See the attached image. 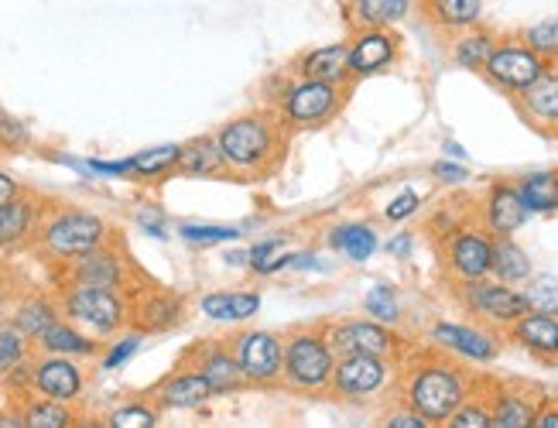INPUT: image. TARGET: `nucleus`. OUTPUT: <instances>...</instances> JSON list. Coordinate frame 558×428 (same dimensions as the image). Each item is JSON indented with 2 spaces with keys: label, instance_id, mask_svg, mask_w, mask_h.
I'll list each match as a JSON object with an SVG mask.
<instances>
[{
  "label": "nucleus",
  "instance_id": "f257e3e1",
  "mask_svg": "<svg viewBox=\"0 0 558 428\" xmlns=\"http://www.w3.org/2000/svg\"><path fill=\"white\" fill-rule=\"evenodd\" d=\"M398 391L408 408H415L428 425H446L459 404L476 391V380L456 356L432 346L408 356L398 374Z\"/></svg>",
  "mask_w": 558,
  "mask_h": 428
},
{
  "label": "nucleus",
  "instance_id": "f03ea898",
  "mask_svg": "<svg viewBox=\"0 0 558 428\" xmlns=\"http://www.w3.org/2000/svg\"><path fill=\"white\" fill-rule=\"evenodd\" d=\"M220 151L227 158L230 175H240L244 182L275 175L288 151V127L271 110H251L227 121L216 131Z\"/></svg>",
  "mask_w": 558,
  "mask_h": 428
},
{
  "label": "nucleus",
  "instance_id": "7ed1b4c3",
  "mask_svg": "<svg viewBox=\"0 0 558 428\" xmlns=\"http://www.w3.org/2000/svg\"><path fill=\"white\" fill-rule=\"evenodd\" d=\"M113 227L100 217L80 206H45V217L38 223V233L32 241V250L48 257L52 265L69 257H80L93 247L113 241Z\"/></svg>",
  "mask_w": 558,
  "mask_h": 428
},
{
  "label": "nucleus",
  "instance_id": "20e7f679",
  "mask_svg": "<svg viewBox=\"0 0 558 428\" xmlns=\"http://www.w3.org/2000/svg\"><path fill=\"white\" fill-rule=\"evenodd\" d=\"M336 360H339V353L332 350V343L326 337V326L291 329L284 337L281 384L295 394H305V398L329 394Z\"/></svg>",
  "mask_w": 558,
  "mask_h": 428
},
{
  "label": "nucleus",
  "instance_id": "39448f33",
  "mask_svg": "<svg viewBox=\"0 0 558 428\" xmlns=\"http://www.w3.org/2000/svg\"><path fill=\"white\" fill-rule=\"evenodd\" d=\"M62 316L76 322L96 340H113L117 332L131 329V295L96 284H56Z\"/></svg>",
  "mask_w": 558,
  "mask_h": 428
},
{
  "label": "nucleus",
  "instance_id": "423d86ee",
  "mask_svg": "<svg viewBox=\"0 0 558 428\" xmlns=\"http://www.w3.org/2000/svg\"><path fill=\"white\" fill-rule=\"evenodd\" d=\"M141 271L131 265L124 244L107 241L80 257H69L56 265V284H96V289H113V292H134Z\"/></svg>",
  "mask_w": 558,
  "mask_h": 428
},
{
  "label": "nucleus",
  "instance_id": "0eeeda50",
  "mask_svg": "<svg viewBox=\"0 0 558 428\" xmlns=\"http://www.w3.org/2000/svg\"><path fill=\"white\" fill-rule=\"evenodd\" d=\"M347 89L350 86H336V83H326V80L299 76V80H291L281 89V97H278V117L284 121L288 131L326 127L329 121H336L339 110H343Z\"/></svg>",
  "mask_w": 558,
  "mask_h": 428
},
{
  "label": "nucleus",
  "instance_id": "6e6552de",
  "mask_svg": "<svg viewBox=\"0 0 558 428\" xmlns=\"http://www.w3.org/2000/svg\"><path fill=\"white\" fill-rule=\"evenodd\" d=\"M452 295L463 305L466 316H473L483 326H494L500 332H507L527 313L524 292L518 284L497 281L494 274L476 278V281H452Z\"/></svg>",
  "mask_w": 558,
  "mask_h": 428
},
{
  "label": "nucleus",
  "instance_id": "1a4fd4ad",
  "mask_svg": "<svg viewBox=\"0 0 558 428\" xmlns=\"http://www.w3.org/2000/svg\"><path fill=\"white\" fill-rule=\"evenodd\" d=\"M398 360L391 356H374V353H347L336 360L329 394L347 401V404H363L387 394L398 380Z\"/></svg>",
  "mask_w": 558,
  "mask_h": 428
},
{
  "label": "nucleus",
  "instance_id": "9d476101",
  "mask_svg": "<svg viewBox=\"0 0 558 428\" xmlns=\"http://www.w3.org/2000/svg\"><path fill=\"white\" fill-rule=\"evenodd\" d=\"M240 370L247 377V388H278L284 367V337L271 329H236L227 337Z\"/></svg>",
  "mask_w": 558,
  "mask_h": 428
},
{
  "label": "nucleus",
  "instance_id": "9b49d317",
  "mask_svg": "<svg viewBox=\"0 0 558 428\" xmlns=\"http://www.w3.org/2000/svg\"><path fill=\"white\" fill-rule=\"evenodd\" d=\"M507 332L494 329V326H483V322H452V319H439L428 329V343L435 350H442L456 360H466V364H494L500 350H504Z\"/></svg>",
  "mask_w": 558,
  "mask_h": 428
},
{
  "label": "nucleus",
  "instance_id": "f8f14e48",
  "mask_svg": "<svg viewBox=\"0 0 558 428\" xmlns=\"http://www.w3.org/2000/svg\"><path fill=\"white\" fill-rule=\"evenodd\" d=\"M442 268L452 281H476L494 271V233L476 223H463L439 244Z\"/></svg>",
  "mask_w": 558,
  "mask_h": 428
},
{
  "label": "nucleus",
  "instance_id": "ddd939ff",
  "mask_svg": "<svg viewBox=\"0 0 558 428\" xmlns=\"http://www.w3.org/2000/svg\"><path fill=\"white\" fill-rule=\"evenodd\" d=\"M326 337L332 343V350L339 356L347 353H374V356H391V360H401L408 353V340L395 326L377 322V319H336L326 322Z\"/></svg>",
  "mask_w": 558,
  "mask_h": 428
},
{
  "label": "nucleus",
  "instance_id": "4468645a",
  "mask_svg": "<svg viewBox=\"0 0 558 428\" xmlns=\"http://www.w3.org/2000/svg\"><path fill=\"white\" fill-rule=\"evenodd\" d=\"M548 69V62L531 49V45L518 38H500L494 56L483 65V80H487L494 89L507 93V97H518L524 86L535 83L542 73Z\"/></svg>",
  "mask_w": 558,
  "mask_h": 428
},
{
  "label": "nucleus",
  "instance_id": "2eb2a0df",
  "mask_svg": "<svg viewBox=\"0 0 558 428\" xmlns=\"http://www.w3.org/2000/svg\"><path fill=\"white\" fill-rule=\"evenodd\" d=\"M179 364L199 370L209 380L216 398H227V394H236V391L247 388V377H244V370H240L227 340H196L182 353Z\"/></svg>",
  "mask_w": 558,
  "mask_h": 428
},
{
  "label": "nucleus",
  "instance_id": "dca6fc26",
  "mask_svg": "<svg viewBox=\"0 0 558 428\" xmlns=\"http://www.w3.org/2000/svg\"><path fill=\"white\" fill-rule=\"evenodd\" d=\"M185 322V298L158 289V284H137L131 292V329L144 337H161Z\"/></svg>",
  "mask_w": 558,
  "mask_h": 428
},
{
  "label": "nucleus",
  "instance_id": "f3484780",
  "mask_svg": "<svg viewBox=\"0 0 558 428\" xmlns=\"http://www.w3.org/2000/svg\"><path fill=\"white\" fill-rule=\"evenodd\" d=\"M32 391L65 401V404H76L86 391V370L76 364V356L35 350L32 353Z\"/></svg>",
  "mask_w": 558,
  "mask_h": 428
},
{
  "label": "nucleus",
  "instance_id": "a211bd4d",
  "mask_svg": "<svg viewBox=\"0 0 558 428\" xmlns=\"http://www.w3.org/2000/svg\"><path fill=\"white\" fill-rule=\"evenodd\" d=\"M527 206L518 193V182L507 179H494L487 188H483V199L476 209V220L487 227L494 236H514L524 223H527Z\"/></svg>",
  "mask_w": 558,
  "mask_h": 428
},
{
  "label": "nucleus",
  "instance_id": "6ab92c4d",
  "mask_svg": "<svg viewBox=\"0 0 558 428\" xmlns=\"http://www.w3.org/2000/svg\"><path fill=\"white\" fill-rule=\"evenodd\" d=\"M401 56V38L391 32V25L356 28L350 38V69L353 80H371L384 69H391Z\"/></svg>",
  "mask_w": 558,
  "mask_h": 428
},
{
  "label": "nucleus",
  "instance_id": "aec40b11",
  "mask_svg": "<svg viewBox=\"0 0 558 428\" xmlns=\"http://www.w3.org/2000/svg\"><path fill=\"white\" fill-rule=\"evenodd\" d=\"M148 398L158 404L161 412H196V408H203V404H209V398H216V394L199 370L179 364L172 374H165L158 380Z\"/></svg>",
  "mask_w": 558,
  "mask_h": 428
},
{
  "label": "nucleus",
  "instance_id": "412c9836",
  "mask_svg": "<svg viewBox=\"0 0 558 428\" xmlns=\"http://www.w3.org/2000/svg\"><path fill=\"white\" fill-rule=\"evenodd\" d=\"M514 103L538 134L558 137V62H548L545 73L531 86H524L514 97Z\"/></svg>",
  "mask_w": 558,
  "mask_h": 428
},
{
  "label": "nucleus",
  "instance_id": "4be33fe9",
  "mask_svg": "<svg viewBox=\"0 0 558 428\" xmlns=\"http://www.w3.org/2000/svg\"><path fill=\"white\" fill-rule=\"evenodd\" d=\"M45 217V206L35 193H21L0 206V250H24L32 247L38 223Z\"/></svg>",
  "mask_w": 558,
  "mask_h": 428
},
{
  "label": "nucleus",
  "instance_id": "5701e85b",
  "mask_svg": "<svg viewBox=\"0 0 558 428\" xmlns=\"http://www.w3.org/2000/svg\"><path fill=\"white\" fill-rule=\"evenodd\" d=\"M490 394V415L494 428H535V415L542 408L545 394L521 384H494Z\"/></svg>",
  "mask_w": 558,
  "mask_h": 428
},
{
  "label": "nucleus",
  "instance_id": "b1692460",
  "mask_svg": "<svg viewBox=\"0 0 558 428\" xmlns=\"http://www.w3.org/2000/svg\"><path fill=\"white\" fill-rule=\"evenodd\" d=\"M507 340L542 364H558V316L524 313L511 329H507Z\"/></svg>",
  "mask_w": 558,
  "mask_h": 428
},
{
  "label": "nucleus",
  "instance_id": "393cba45",
  "mask_svg": "<svg viewBox=\"0 0 558 428\" xmlns=\"http://www.w3.org/2000/svg\"><path fill=\"white\" fill-rule=\"evenodd\" d=\"M295 73L308 80H326L336 86H350L353 83V69H350V41H332L319 45V49H308L299 62Z\"/></svg>",
  "mask_w": 558,
  "mask_h": 428
},
{
  "label": "nucleus",
  "instance_id": "a878e982",
  "mask_svg": "<svg viewBox=\"0 0 558 428\" xmlns=\"http://www.w3.org/2000/svg\"><path fill=\"white\" fill-rule=\"evenodd\" d=\"M175 175H185V179H233L216 134H199V137L185 140L182 151H179Z\"/></svg>",
  "mask_w": 558,
  "mask_h": 428
},
{
  "label": "nucleus",
  "instance_id": "bb28decb",
  "mask_svg": "<svg viewBox=\"0 0 558 428\" xmlns=\"http://www.w3.org/2000/svg\"><path fill=\"white\" fill-rule=\"evenodd\" d=\"M59 319H62V305H59L56 292H32V295L17 298L14 308H11V322H14L32 343L41 337V332H45L48 326L59 322Z\"/></svg>",
  "mask_w": 558,
  "mask_h": 428
},
{
  "label": "nucleus",
  "instance_id": "cd10ccee",
  "mask_svg": "<svg viewBox=\"0 0 558 428\" xmlns=\"http://www.w3.org/2000/svg\"><path fill=\"white\" fill-rule=\"evenodd\" d=\"M326 244L339 254L347 257L350 265H367V260L377 254L380 247V236L371 223H360V220H350V223H336L329 227L326 233Z\"/></svg>",
  "mask_w": 558,
  "mask_h": 428
},
{
  "label": "nucleus",
  "instance_id": "c85d7f7f",
  "mask_svg": "<svg viewBox=\"0 0 558 428\" xmlns=\"http://www.w3.org/2000/svg\"><path fill=\"white\" fill-rule=\"evenodd\" d=\"M260 292L236 289V292H209L199 298V313L213 322H251L260 313Z\"/></svg>",
  "mask_w": 558,
  "mask_h": 428
},
{
  "label": "nucleus",
  "instance_id": "c756f323",
  "mask_svg": "<svg viewBox=\"0 0 558 428\" xmlns=\"http://www.w3.org/2000/svg\"><path fill=\"white\" fill-rule=\"evenodd\" d=\"M11 408L21 415V425H28V428H65L80 421V412L72 408V404L35 394V391L11 401Z\"/></svg>",
  "mask_w": 558,
  "mask_h": 428
},
{
  "label": "nucleus",
  "instance_id": "7c9ffc66",
  "mask_svg": "<svg viewBox=\"0 0 558 428\" xmlns=\"http://www.w3.org/2000/svg\"><path fill=\"white\" fill-rule=\"evenodd\" d=\"M422 11L439 32L459 35L480 25L487 4H483V0H422Z\"/></svg>",
  "mask_w": 558,
  "mask_h": 428
},
{
  "label": "nucleus",
  "instance_id": "2f4dec72",
  "mask_svg": "<svg viewBox=\"0 0 558 428\" xmlns=\"http://www.w3.org/2000/svg\"><path fill=\"white\" fill-rule=\"evenodd\" d=\"M35 350H41V353H62V356H76V360H83V356L100 353V343H96V337H89L86 329H80L76 322H69L62 316L59 322H52L35 340Z\"/></svg>",
  "mask_w": 558,
  "mask_h": 428
},
{
  "label": "nucleus",
  "instance_id": "473e14b6",
  "mask_svg": "<svg viewBox=\"0 0 558 428\" xmlns=\"http://www.w3.org/2000/svg\"><path fill=\"white\" fill-rule=\"evenodd\" d=\"M497 35L487 32V28H470V32H459L452 35V45H449V59L459 65V69H466V73H483V65H487V59L494 56L497 49Z\"/></svg>",
  "mask_w": 558,
  "mask_h": 428
},
{
  "label": "nucleus",
  "instance_id": "72a5a7b5",
  "mask_svg": "<svg viewBox=\"0 0 558 428\" xmlns=\"http://www.w3.org/2000/svg\"><path fill=\"white\" fill-rule=\"evenodd\" d=\"M497 281L507 284H521L535 274V265H531V254L514 241V236H494V271Z\"/></svg>",
  "mask_w": 558,
  "mask_h": 428
},
{
  "label": "nucleus",
  "instance_id": "f704fd0d",
  "mask_svg": "<svg viewBox=\"0 0 558 428\" xmlns=\"http://www.w3.org/2000/svg\"><path fill=\"white\" fill-rule=\"evenodd\" d=\"M518 193L527 206V212H558V172H527L518 179Z\"/></svg>",
  "mask_w": 558,
  "mask_h": 428
},
{
  "label": "nucleus",
  "instance_id": "c9c22d12",
  "mask_svg": "<svg viewBox=\"0 0 558 428\" xmlns=\"http://www.w3.org/2000/svg\"><path fill=\"white\" fill-rule=\"evenodd\" d=\"M179 151H182V145H158V148L137 151L131 158L134 179L155 182V179H165V175H175V169H179Z\"/></svg>",
  "mask_w": 558,
  "mask_h": 428
},
{
  "label": "nucleus",
  "instance_id": "e433bc0d",
  "mask_svg": "<svg viewBox=\"0 0 558 428\" xmlns=\"http://www.w3.org/2000/svg\"><path fill=\"white\" fill-rule=\"evenodd\" d=\"M291 257L295 250H288V241L284 236H268V241H260L251 247V271L254 274H278L284 268H291Z\"/></svg>",
  "mask_w": 558,
  "mask_h": 428
},
{
  "label": "nucleus",
  "instance_id": "4c0bfd02",
  "mask_svg": "<svg viewBox=\"0 0 558 428\" xmlns=\"http://www.w3.org/2000/svg\"><path fill=\"white\" fill-rule=\"evenodd\" d=\"M161 415L165 412L151 398H131V401L120 404V408L110 412L107 425H113V428H151V425L161 421Z\"/></svg>",
  "mask_w": 558,
  "mask_h": 428
},
{
  "label": "nucleus",
  "instance_id": "58836bf2",
  "mask_svg": "<svg viewBox=\"0 0 558 428\" xmlns=\"http://www.w3.org/2000/svg\"><path fill=\"white\" fill-rule=\"evenodd\" d=\"M524 302H527V313H548V316H558V274H531L524 284Z\"/></svg>",
  "mask_w": 558,
  "mask_h": 428
},
{
  "label": "nucleus",
  "instance_id": "ea45409f",
  "mask_svg": "<svg viewBox=\"0 0 558 428\" xmlns=\"http://www.w3.org/2000/svg\"><path fill=\"white\" fill-rule=\"evenodd\" d=\"M363 313L377 322L398 326L401 322V298L387 281H377V284H371V292L363 295Z\"/></svg>",
  "mask_w": 558,
  "mask_h": 428
},
{
  "label": "nucleus",
  "instance_id": "a19ab883",
  "mask_svg": "<svg viewBox=\"0 0 558 428\" xmlns=\"http://www.w3.org/2000/svg\"><path fill=\"white\" fill-rule=\"evenodd\" d=\"M32 353H35V343L24 337L11 319L0 322V377H4L8 370H14L21 360H28Z\"/></svg>",
  "mask_w": 558,
  "mask_h": 428
},
{
  "label": "nucleus",
  "instance_id": "79ce46f5",
  "mask_svg": "<svg viewBox=\"0 0 558 428\" xmlns=\"http://www.w3.org/2000/svg\"><path fill=\"white\" fill-rule=\"evenodd\" d=\"M449 428H494V415H490V394L487 391H476L459 404V408L452 412V418L446 421Z\"/></svg>",
  "mask_w": 558,
  "mask_h": 428
},
{
  "label": "nucleus",
  "instance_id": "37998d69",
  "mask_svg": "<svg viewBox=\"0 0 558 428\" xmlns=\"http://www.w3.org/2000/svg\"><path fill=\"white\" fill-rule=\"evenodd\" d=\"M179 236H182L185 244L213 247V244H233V241H240L244 230H240V227H220V223H182Z\"/></svg>",
  "mask_w": 558,
  "mask_h": 428
},
{
  "label": "nucleus",
  "instance_id": "c03bdc74",
  "mask_svg": "<svg viewBox=\"0 0 558 428\" xmlns=\"http://www.w3.org/2000/svg\"><path fill=\"white\" fill-rule=\"evenodd\" d=\"M521 41L531 45L545 62H558V17H545V21H535V25H527L521 32Z\"/></svg>",
  "mask_w": 558,
  "mask_h": 428
},
{
  "label": "nucleus",
  "instance_id": "a18cd8bd",
  "mask_svg": "<svg viewBox=\"0 0 558 428\" xmlns=\"http://www.w3.org/2000/svg\"><path fill=\"white\" fill-rule=\"evenodd\" d=\"M141 343H144V332H137V329L117 332L113 343L107 346V353L100 356V367H104V370H117V367H124V364L131 360V356L141 350Z\"/></svg>",
  "mask_w": 558,
  "mask_h": 428
},
{
  "label": "nucleus",
  "instance_id": "49530a36",
  "mask_svg": "<svg viewBox=\"0 0 558 428\" xmlns=\"http://www.w3.org/2000/svg\"><path fill=\"white\" fill-rule=\"evenodd\" d=\"M422 193H415L411 185H404L398 196H391L387 199V206H384V220L387 223H404V220H411L415 212H422Z\"/></svg>",
  "mask_w": 558,
  "mask_h": 428
},
{
  "label": "nucleus",
  "instance_id": "de8ad7c7",
  "mask_svg": "<svg viewBox=\"0 0 558 428\" xmlns=\"http://www.w3.org/2000/svg\"><path fill=\"white\" fill-rule=\"evenodd\" d=\"M350 14L356 28H374V25H395L387 0H350Z\"/></svg>",
  "mask_w": 558,
  "mask_h": 428
},
{
  "label": "nucleus",
  "instance_id": "09e8293b",
  "mask_svg": "<svg viewBox=\"0 0 558 428\" xmlns=\"http://www.w3.org/2000/svg\"><path fill=\"white\" fill-rule=\"evenodd\" d=\"M28 127H24L17 117H8V113H0V151H21V148H28Z\"/></svg>",
  "mask_w": 558,
  "mask_h": 428
},
{
  "label": "nucleus",
  "instance_id": "8fccbe9b",
  "mask_svg": "<svg viewBox=\"0 0 558 428\" xmlns=\"http://www.w3.org/2000/svg\"><path fill=\"white\" fill-rule=\"evenodd\" d=\"M380 425H384V428H428V421H425L415 408H408L404 401H398L395 408L380 418Z\"/></svg>",
  "mask_w": 558,
  "mask_h": 428
},
{
  "label": "nucleus",
  "instance_id": "3c124183",
  "mask_svg": "<svg viewBox=\"0 0 558 428\" xmlns=\"http://www.w3.org/2000/svg\"><path fill=\"white\" fill-rule=\"evenodd\" d=\"M432 175L439 179V182H446V185H463V182H470V169H466L463 161H456V158L435 161L432 164Z\"/></svg>",
  "mask_w": 558,
  "mask_h": 428
},
{
  "label": "nucleus",
  "instance_id": "603ef678",
  "mask_svg": "<svg viewBox=\"0 0 558 428\" xmlns=\"http://www.w3.org/2000/svg\"><path fill=\"white\" fill-rule=\"evenodd\" d=\"M86 169H89V175H110V179L134 175L131 158H124V161H100V158H93V161H86Z\"/></svg>",
  "mask_w": 558,
  "mask_h": 428
},
{
  "label": "nucleus",
  "instance_id": "864d4df0",
  "mask_svg": "<svg viewBox=\"0 0 558 428\" xmlns=\"http://www.w3.org/2000/svg\"><path fill=\"white\" fill-rule=\"evenodd\" d=\"M137 227H141L144 233L158 236V241H165V236H168V230H165V220H161V212H155V209H141V212H137Z\"/></svg>",
  "mask_w": 558,
  "mask_h": 428
},
{
  "label": "nucleus",
  "instance_id": "5fc2aeb1",
  "mask_svg": "<svg viewBox=\"0 0 558 428\" xmlns=\"http://www.w3.org/2000/svg\"><path fill=\"white\" fill-rule=\"evenodd\" d=\"M411 250H415V233H395L391 241H387V254L391 257H411Z\"/></svg>",
  "mask_w": 558,
  "mask_h": 428
},
{
  "label": "nucleus",
  "instance_id": "6e6d98bb",
  "mask_svg": "<svg viewBox=\"0 0 558 428\" xmlns=\"http://www.w3.org/2000/svg\"><path fill=\"white\" fill-rule=\"evenodd\" d=\"M14 302H17V295H14V281L0 271V322L4 319H11L8 316V308H14Z\"/></svg>",
  "mask_w": 558,
  "mask_h": 428
},
{
  "label": "nucleus",
  "instance_id": "4d7b16f0",
  "mask_svg": "<svg viewBox=\"0 0 558 428\" xmlns=\"http://www.w3.org/2000/svg\"><path fill=\"white\" fill-rule=\"evenodd\" d=\"M535 428H558V401L555 398L542 401V408L535 415Z\"/></svg>",
  "mask_w": 558,
  "mask_h": 428
},
{
  "label": "nucleus",
  "instance_id": "13d9d810",
  "mask_svg": "<svg viewBox=\"0 0 558 428\" xmlns=\"http://www.w3.org/2000/svg\"><path fill=\"white\" fill-rule=\"evenodd\" d=\"M17 193H21V182L14 175H8V172H0V206L11 203Z\"/></svg>",
  "mask_w": 558,
  "mask_h": 428
},
{
  "label": "nucleus",
  "instance_id": "bf43d9fd",
  "mask_svg": "<svg viewBox=\"0 0 558 428\" xmlns=\"http://www.w3.org/2000/svg\"><path fill=\"white\" fill-rule=\"evenodd\" d=\"M411 0H387V11H391V21H404L408 17Z\"/></svg>",
  "mask_w": 558,
  "mask_h": 428
},
{
  "label": "nucleus",
  "instance_id": "052dcab7",
  "mask_svg": "<svg viewBox=\"0 0 558 428\" xmlns=\"http://www.w3.org/2000/svg\"><path fill=\"white\" fill-rule=\"evenodd\" d=\"M223 260H227L230 268H247L251 265V250H230Z\"/></svg>",
  "mask_w": 558,
  "mask_h": 428
},
{
  "label": "nucleus",
  "instance_id": "680f3d73",
  "mask_svg": "<svg viewBox=\"0 0 558 428\" xmlns=\"http://www.w3.org/2000/svg\"><path fill=\"white\" fill-rule=\"evenodd\" d=\"M442 151H446L449 158H456V161H466V148H463V145H456V140H446Z\"/></svg>",
  "mask_w": 558,
  "mask_h": 428
},
{
  "label": "nucleus",
  "instance_id": "e2e57ef3",
  "mask_svg": "<svg viewBox=\"0 0 558 428\" xmlns=\"http://www.w3.org/2000/svg\"><path fill=\"white\" fill-rule=\"evenodd\" d=\"M551 398H555V401H558V384H555V391H551Z\"/></svg>",
  "mask_w": 558,
  "mask_h": 428
}]
</instances>
